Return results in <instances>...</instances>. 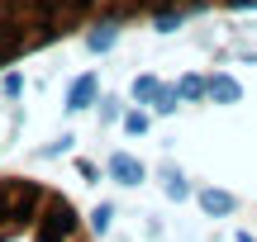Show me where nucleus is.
Returning <instances> with one entry per match:
<instances>
[{"instance_id": "obj_15", "label": "nucleus", "mask_w": 257, "mask_h": 242, "mask_svg": "<svg viewBox=\"0 0 257 242\" xmlns=\"http://www.w3.org/2000/svg\"><path fill=\"white\" fill-rule=\"evenodd\" d=\"M72 142L76 138H67V133H62L57 142H48V148H43V157H62V152H72Z\"/></svg>"}, {"instance_id": "obj_8", "label": "nucleus", "mask_w": 257, "mask_h": 242, "mask_svg": "<svg viewBox=\"0 0 257 242\" xmlns=\"http://www.w3.org/2000/svg\"><path fill=\"white\" fill-rule=\"evenodd\" d=\"M176 95H181V104H200V100H210V81L195 76V72H186L181 81H176Z\"/></svg>"}, {"instance_id": "obj_11", "label": "nucleus", "mask_w": 257, "mask_h": 242, "mask_svg": "<svg viewBox=\"0 0 257 242\" xmlns=\"http://www.w3.org/2000/svg\"><path fill=\"white\" fill-rule=\"evenodd\" d=\"M110 224H114V204H95V209H91V218H86V228H91L95 238L110 233Z\"/></svg>"}, {"instance_id": "obj_18", "label": "nucleus", "mask_w": 257, "mask_h": 242, "mask_svg": "<svg viewBox=\"0 0 257 242\" xmlns=\"http://www.w3.org/2000/svg\"><path fill=\"white\" fill-rule=\"evenodd\" d=\"M238 242H257V238H252V233H238Z\"/></svg>"}, {"instance_id": "obj_17", "label": "nucleus", "mask_w": 257, "mask_h": 242, "mask_svg": "<svg viewBox=\"0 0 257 242\" xmlns=\"http://www.w3.org/2000/svg\"><path fill=\"white\" fill-rule=\"evenodd\" d=\"M100 104H105V110H100V119H105V124L119 119V100H100Z\"/></svg>"}, {"instance_id": "obj_4", "label": "nucleus", "mask_w": 257, "mask_h": 242, "mask_svg": "<svg viewBox=\"0 0 257 242\" xmlns=\"http://www.w3.org/2000/svg\"><path fill=\"white\" fill-rule=\"evenodd\" d=\"M195 204H200V214H205V218H229L233 209H238V200H233L229 190L200 186V190H195Z\"/></svg>"}, {"instance_id": "obj_10", "label": "nucleus", "mask_w": 257, "mask_h": 242, "mask_svg": "<svg viewBox=\"0 0 257 242\" xmlns=\"http://www.w3.org/2000/svg\"><path fill=\"white\" fill-rule=\"evenodd\" d=\"M128 90H134V100L143 104V110H153V100L162 95V81H157L153 72H143V76H134V86H128Z\"/></svg>"}, {"instance_id": "obj_5", "label": "nucleus", "mask_w": 257, "mask_h": 242, "mask_svg": "<svg viewBox=\"0 0 257 242\" xmlns=\"http://www.w3.org/2000/svg\"><path fill=\"white\" fill-rule=\"evenodd\" d=\"M110 176L119 180V186L134 190V186H143V180H148V166L134 157V152H114V157H110Z\"/></svg>"}, {"instance_id": "obj_6", "label": "nucleus", "mask_w": 257, "mask_h": 242, "mask_svg": "<svg viewBox=\"0 0 257 242\" xmlns=\"http://www.w3.org/2000/svg\"><path fill=\"white\" fill-rule=\"evenodd\" d=\"M157 180H162V195L172 200V204H186V200L195 195V190L186 186V176H181L176 166H157Z\"/></svg>"}, {"instance_id": "obj_16", "label": "nucleus", "mask_w": 257, "mask_h": 242, "mask_svg": "<svg viewBox=\"0 0 257 242\" xmlns=\"http://www.w3.org/2000/svg\"><path fill=\"white\" fill-rule=\"evenodd\" d=\"M76 176L91 186V180H100V166H95V162H76Z\"/></svg>"}, {"instance_id": "obj_14", "label": "nucleus", "mask_w": 257, "mask_h": 242, "mask_svg": "<svg viewBox=\"0 0 257 242\" xmlns=\"http://www.w3.org/2000/svg\"><path fill=\"white\" fill-rule=\"evenodd\" d=\"M0 95H5V100H19V95H24V76H19L15 66L0 76Z\"/></svg>"}, {"instance_id": "obj_3", "label": "nucleus", "mask_w": 257, "mask_h": 242, "mask_svg": "<svg viewBox=\"0 0 257 242\" xmlns=\"http://www.w3.org/2000/svg\"><path fill=\"white\" fill-rule=\"evenodd\" d=\"M95 104H100V76L81 72L72 86H67V104H62V110L67 114H86V110H95Z\"/></svg>"}, {"instance_id": "obj_2", "label": "nucleus", "mask_w": 257, "mask_h": 242, "mask_svg": "<svg viewBox=\"0 0 257 242\" xmlns=\"http://www.w3.org/2000/svg\"><path fill=\"white\" fill-rule=\"evenodd\" d=\"M0 242H95L62 190L29 176H0Z\"/></svg>"}, {"instance_id": "obj_13", "label": "nucleus", "mask_w": 257, "mask_h": 242, "mask_svg": "<svg viewBox=\"0 0 257 242\" xmlns=\"http://www.w3.org/2000/svg\"><path fill=\"white\" fill-rule=\"evenodd\" d=\"M176 110H181V95H176V86H162V95L153 100V114H162V119H167V114H176Z\"/></svg>"}, {"instance_id": "obj_12", "label": "nucleus", "mask_w": 257, "mask_h": 242, "mask_svg": "<svg viewBox=\"0 0 257 242\" xmlns=\"http://www.w3.org/2000/svg\"><path fill=\"white\" fill-rule=\"evenodd\" d=\"M148 124H153V110H128L124 114V133H128V138H143Z\"/></svg>"}, {"instance_id": "obj_1", "label": "nucleus", "mask_w": 257, "mask_h": 242, "mask_svg": "<svg viewBox=\"0 0 257 242\" xmlns=\"http://www.w3.org/2000/svg\"><path fill=\"white\" fill-rule=\"evenodd\" d=\"M205 10H252V0H0V66H15L72 34L100 24H157L162 14H205Z\"/></svg>"}, {"instance_id": "obj_9", "label": "nucleus", "mask_w": 257, "mask_h": 242, "mask_svg": "<svg viewBox=\"0 0 257 242\" xmlns=\"http://www.w3.org/2000/svg\"><path fill=\"white\" fill-rule=\"evenodd\" d=\"M119 34H124V28L100 24V28H91V34H81V43H86V52H110V48L119 43Z\"/></svg>"}, {"instance_id": "obj_7", "label": "nucleus", "mask_w": 257, "mask_h": 242, "mask_svg": "<svg viewBox=\"0 0 257 242\" xmlns=\"http://www.w3.org/2000/svg\"><path fill=\"white\" fill-rule=\"evenodd\" d=\"M238 100H243V86L229 72H214L210 76V104H238Z\"/></svg>"}]
</instances>
